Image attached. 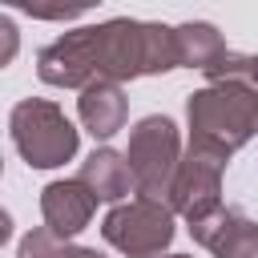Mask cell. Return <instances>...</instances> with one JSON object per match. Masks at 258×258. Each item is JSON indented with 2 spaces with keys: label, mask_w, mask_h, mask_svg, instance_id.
<instances>
[{
  "label": "cell",
  "mask_w": 258,
  "mask_h": 258,
  "mask_svg": "<svg viewBox=\"0 0 258 258\" xmlns=\"http://www.w3.org/2000/svg\"><path fill=\"white\" fill-rule=\"evenodd\" d=\"M189 153L214 157L226 165V157L258 133V89L242 81H222L214 89H202L189 97Z\"/></svg>",
  "instance_id": "6da1fadb"
},
{
  "label": "cell",
  "mask_w": 258,
  "mask_h": 258,
  "mask_svg": "<svg viewBox=\"0 0 258 258\" xmlns=\"http://www.w3.org/2000/svg\"><path fill=\"white\" fill-rule=\"evenodd\" d=\"M12 141L36 169L60 165L77 153V129L52 101H20L12 109Z\"/></svg>",
  "instance_id": "7a4b0ae2"
},
{
  "label": "cell",
  "mask_w": 258,
  "mask_h": 258,
  "mask_svg": "<svg viewBox=\"0 0 258 258\" xmlns=\"http://www.w3.org/2000/svg\"><path fill=\"white\" fill-rule=\"evenodd\" d=\"M177 161V133L169 117H145L133 129L129 141V169H133V185L141 189V198H157L173 173Z\"/></svg>",
  "instance_id": "3957f363"
},
{
  "label": "cell",
  "mask_w": 258,
  "mask_h": 258,
  "mask_svg": "<svg viewBox=\"0 0 258 258\" xmlns=\"http://www.w3.org/2000/svg\"><path fill=\"white\" fill-rule=\"evenodd\" d=\"M105 238H109L117 250H125L129 258H153L157 250L169 246V238H173V218H169V210H161L157 202L141 198V202L121 206V210H113V214L105 218Z\"/></svg>",
  "instance_id": "277c9868"
},
{
  "label": "cell",
  "mask_w": 258,
  "mask_h": 258,
  "mask_svg": "<svg viewBox=\"0 0 258 258\" xmlns=\"http://www.w3.org/2000/svg\"><path fill=\"white\" fill-rule=\"evenodd\" d=\"M189 234L210 246L218 258H254L258 254V222H250L242 210H214L198 222H189Z\"/></svg>",
  "instance_id": "5b68a950"
},
{
  "label": "cell",
  "mask_w": 258,
  "mask_h": 258,
  "mask_svg": "<svg viewBox=\"0 0 258 258\" xmlns=\"http://www.w3.org/2000/svg\"><path fill=\"white\" fill-rule=\"evenodd\" d=\"M93 206H97V198H93V189H89L81 177H73V181H52V185L44 189V198H40V210H44V222H48L44 230L56 234V238H73L77 230L89 226Z\"/></svg>",
  "instance_id": "8992f818"
},
{
  "label": "cell",
  "mask_w": 258,
  "mask_h": 258,
  "mask_svg": "<svg viewBox=\"0 0 258 258\" xmlns=\"http://www.w3.org/2000/svg\"><path fill=\"white\" fill-rule=\"evenodd\" d=\"M81 117L93 137H113L125 125V97L113 81H93L81 97Z\"/></svg>",
  "instance_id": "52a82bcc"
},
{
  "label": "cell",
  "mask_w": 258,
  "mask_h": 258,
  "mask_svg": "<svg viewBox=\"0 0 258 258\" xmlns=\"http://www.w3.org/2000/svg\"><path fill=\"white\" fill-rule=\"evenodd\" d=\"M81 181L93 189L97 202H113V198L129 194V185H133V169H129V161H125L121 153H113V149H97V153L85 161Z\"/></svg>",
  "instance_id": "ba28073f"
},
{
  "label": "cell",
  "mask_w": 258,
  "mask_h": 258,
  "mask_svg": "<svg viewBox=\"0 0 258 258\" xmlns=\"http://www.w3.org/2000/svg\"><path fill=\"white\" fill-rule=\"evenodd\" d=\"M226 56V44L222 36L210 28V24H185L177 28V60L181 64H198V69H214L218 60Z\"/></svg>",
  "instance_id": "9c48e42d"
},
{
  "label": "cell",
  "mask_w": 258,
  "mask_h": 258,
  "mask_svg": "<svg viewBox=\"0 0 258 258\" xmlns=\"http://www.w3.org/2000/svg\"><path fill=\"white\" fill-rule=\"evenodd\" d=\"M52 258H101L97 250H77V246H64V250H56Z\"/></svg>",
  "instance_id": "30bf717a"
},
{
  "label": "cell",
  "mask_w": 258,
  "mask_h": 258,
  "mask_svg": "<svg viewBox=\"0 0 258 258\" xmlns=\"http://www.w3.org/2000/svg\"><path fill=\"white\" fill-rule=\"evenodd\" d=\"M250 77L258 81V56H250Z\"/></svg>",
  "instance_id": "8fae6325"
},
{
  "label": "cell",
  "mask_w": 258,
  "mask_h": 258,
  "mask_svg": "<svg viewBox=\"0 0 258 258\" xmlns=\"http://www.w3.org/2000/svg\"><path fill=\"white\" fill-rule=\"evenodd\" d=\"M173 258H181V254H173Z\"/></svg>",
  "instance_id": "7c38bea8"
}]
</instances>
